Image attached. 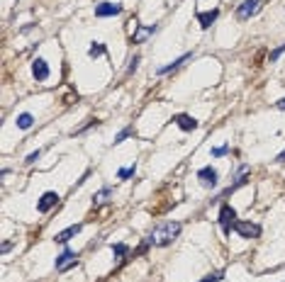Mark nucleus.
Segmentation results:
<instances>
[{
  "mask_svg": "<svg viewBox=\"0 0 285 282\" xmlns=\"http://www.w3.org/2000/svg\"><path fill=\"white\" fill-rule=\"evenodd\" d=\"M259 5H261V0H244L239 7H236V20H241V22H246L256 10H259Z\"/></svg>",
  "mask_w": 285,
  "mask_h": 282,
  "instance_id": "obj_7",
  "label": "nucleus"
},
{
  "mask_svg": "<svg viewBox=\"0 0 285 282\" xmlns=\"http://www.w3.org/2000/svg\"><path fill=\"white\" fill-rule=\"evenodd\" d=\"M56 205H59V195H56V192H44V195L39 197V202H37V212L47 214L49 210H54Z\"/></svg>",
  "mask_w": 285,
  "mask_h": 282,
  "instance_id": "obj_9",
  "label": "nucleus"
},
{
  "mask_svg": "<svg viewBox=\"0 0 285 282\" xmlns=\"http://www.w3.org/2000/svg\"><path fill=\"white\" fill-rule=\"evenodd\" d=\"M105 54H107V47L103 42H93L90 49H88V56L90 59H98V56H105Z\"/></svg>",
  "mask_w": 285,
  "mask_h": 282,
  "instance_id": "obj_17",
  "label": "nucleus"
},
{
  "mask_svg": "<svg viewBox=\"0 0 285 282\" xmlns=\"http://www.w3.org/2000/svg\"><path fill=\"white\" fill-rule=\"evenodd\" d=\"M122 12V5L120 2H98L95 5V17H115V15H120Z\"/></svg>",
  "mask_w": 285,
  "mask_h": 282,
  "instance_id": "obj_6",
  "label": "nucleus"
},
{
  "mask_svg": "<svg viewBox=\"0 0 285 282\" xmlns=\"http://www.w3.org/2000/svg\"><path fill=\"white\" fill-rule=\"evenodd\" d=\"M137 66H139V56H137V54H134V59H132V61H130V69H127V75H132V73H134V70H137Z\"/></svg>",
  "mask_w": 285,
  "mask_h": 282,
  "instance_id": "obj_27",
  "label": "nucleus"
},
{
  "mask_svg": "<svg viewBox=\"0 0 285 282\" xmlns=\"http://www.w3.org/2000/svg\"><path fill=\"white\" fill-rule=\"evenodd\" d=\"M110 197H112V188L107 185V188H103L100 192H95V195H93V205H95V207H98V205H105Z\"/></svg>",
  "mask_w": 285,
  "mask_h": 282,
  "instance_id": "obj_16",
  "label": "nucleus"
},
{
  "mask_svg": "<svg viewBox=\"0 0 285 282\" xmlns=\"http://www.w3.org/2000/svg\"><path fill=\"white\" fill-rule=\"evenodd\" d=\"M90 127H98V122H95V119H88V122H85L80 129H76L73 134H83V132H85V129H90Z\"/></svg>",
  "mask_w": 285,
  "mask_h": 282,
  "instance_id": "obj_24",
  "label": "nucleus"
},
{
  "mask_svg": "<svg viewBox=\"0 0 285 282\" xmlns=\"http://www.w3.org/2000/svg\"><path fill=\"white\" fill-rule=\"evenodd\" d=\"M224 153H229V146H217V148H212L214 158H219V156H224Z\"/></svg>",
  "mask_w": 285,
  "mask_h": 282,
  "instance_id": "obj_26",
  "label": "nucleus"
},
{
  "mask_svg": "<svg viewBox=\"0 0 285 282\" xmlns=\"http://www.w3.org/2000/svg\"><path fill=\"white\" fill-rule=\"evenodd\" d=\"M283 54H285V44H281V47H278L276 51H271V64H276V61H278V59H281Z\"/></svg>",
  "mask_w": 285,
  "mask_h": 282,
  "instance_id": "obj_23",
  "label": "nucleus"
},
{
  "mask_svg": "<svg viewBox=\"0 0 285 282\" xmlns=\"http://www.w3.org/2000/svg\"><path fill=\"white\" fill-rule=\"evenodd\" d=\"M78 263V253L71 251V248H64L59 256H56V260H54V268L56 270H66V268H71Z\"/></svg>",
  "mask_w": 285,
  "mask_h": 282,
  "instance_id": "obj_5",
  "label": "nucleus"
},
{
  "mask_svg": "<svg viewBox=\"0 0 285 282\" xmlns=\"http://www.w3.org/2000/svg\"><path fill=\"white\" fill-rule=\"evenodd\" d=\"M15 124H17V129H29V127L34 124V117H32L29 112H22V115L15 119Z\"/></svg>",
  "mask_w": 285,
  "mask_h": 282,
  "instance_id": "obj_18",
  "label": "nucleus"
},
{
  "mask_svg": "<svg viewBox=\"0 0 285 282\" xmlns=\"http://www.w3.org/2000/svg\"><path fill=\"white\" fill-rule=\"evenodd\" d=\"M234 224H236V212H234V207L232 205H222L219 207V226H222V234L229 236L232 229H234Z\"/></svg>",
  "mask_w": 285,
  "mask_h": 282,
  "instance_id": "obj_2",
  "label": "nucleus"
},
{
  "mask_svg": "<svg viewBox=\"0 0 285 282\" xmlns=\"http://www.w3.org/2000/svg\"><path fill=\"white\" fill-rule=\"evenodd\" d=\"M112 253H115V258H122V256L130 253V246L127 243H112Z\"/></svg>",
  "mask_w": 285,
  "mask_h": 282,
  "instance_id": "obj_19",
  "label": "nucleus"
},
{
  "mask_svg": "<svg viewBox=\"0 0 285 282\" xmlns=\"http://www.w3.org/2000/svg\"><path fill=\"white\" fill-rule=\"evenodd\" d=\"M276 107H278V110H285V97H283V100H278V102H276Z\"/></svg>",
  "mask_w": 285,
  "mask_h": 282,
  "instance_id": "obj_30",
  "label": "nucleus"
},
{
  "mask_svg": "<svg viewBox=\"0 0 285 282\" xmlns=\"http://www.w3.org/2000/svg\"><path fill=\"white\" fill-rule=\"evenodd\" d=\"M222 278H224V273H219V270H217V273H210V275H205V278H203L200 282H219Z\"/></svg>",
  "mask_w": 285,
  "mask_h": 282,
  "instance_id": "obj_22",
  "label": "nucleus"
},
{
  "mask_svg": "<svg viewBox=\"0 0 285 282\" xmlns=\"http://www.w3.org/2000/svg\"><path fill=\"white\" fill-rule=\"evenodd\" d=\"M190 59H193V51H188V54H183V56H178L176 61H171L168 66H163V69H158V70H156V73H158V75H166V73H171V70L181 69V66H183L185 61H190Z\"/></svg>",
  "mask_w": 285,
  "mask_h": 282,
  "instance_id": "obj_13",
  "label": "nucleus"
},
{
  "mask_svg": "<svg viewBox=\"0 0 285 282\" xmlns=\"http://www.w3.org/2000/svg\"><path fill=\"white\" fill-rule=\"evenodd\" d=\"M173 122H176L178 129H183V132H195V129H198V119H193L190 115H176Z\"/></svg>",
  "mask_w": 285,
  "mask_h": 282,
  "instance_id": "obj_10",
  "label": "nucleus"
},
{
  "mask_svg": "<svg viewBox=\"0 0 285 282\" xmlns=\"http://www.w3.org/2000/svg\"><path fill=\"white\" fill-rule=\"evenodd\" d=\"M198 180H200V185H203V188L212 190V188H217V183H219V173L214 170L212 165H205V168H200V170H198Z\"/></svg>",
  "mask_w": 285,
  "mask_h": 282,
  "instance_id": "obj_3",
  "label": "nucleus"
},
{
  "mask_svg": "<svg viewBox=\"0 0 285 282\" xmlns=\"http://www.w3.org/2000/svg\"><path fill=\"white\" fill-rule=\"evenodd\" d=\"M39 156H42V151L37 148L34 153H29V156H27V161H25V163H27V165H32V163H37V161H39Z\"/></svg>",
  "mask_w": 285,
  "mask_h": 282,
  "instance_id": "obj_25",
  "label": "nucleus"
},
{
  "mask_svg": "<svg viewBox=\"0 0 285 282\" xmlns=\"http://www.w3.org/2000/svg\"><path fill=\"white\" fill-rule=\"evenodd\" d=\"M158 32V24H149V27H139L134 34H132V44H142V42H146L151 34H156Z\"/></svg>",
  "mask_w": 285,
  "mask_h": 282,
  "instance_id": "obj_12",
  "label": "nucleus"
},
{
  "mask_svg": "<svg viewBox=\"0 0 285 282\" xmlns=\"http://www.w3.org/2000/svg\"><path fill=\"white\" fill-rule=\"evenodd\" d=\"M234 231H236L241 238H259V236H261V226L254 224V221H236V224H234Z\"/></svg>",
  "mask_w": 285,
  "mask_h": 282,
  "instance_id": "obj_4",
  "label": "nucleus"
},
{
  "mask_svg": "<svg viewBox=\"0 0 285 282\" xmlns=\"http://www.w3.org/2000/svg\"><path fill=\"white\" fill-rule=\"evenodd\" d=\"M32 75H34V80H37V83H44V80L52 75L49 64H47L44 59H34V61H32Z\"/></svg>",
  "mask_w": 285,
  "mask_h": 282,
  "instance_id": "obj_8",
  "label": "nucleus"
},
{
  "mask_svg": "<svg viewBox=\"0 0 285 282\" xmlns=\"http://www.w3.org/2000/svg\"><path fill=\"white\" fill-rule=\"evenodd\" d=\"M10 248H12V243H10V241H5V243H2V253H7Z\"/></svg>",
  "mask_w": 285,
  "mask_h": 282,
  "instance_id": "obj_28",
  "label": "nucleus"
},
{
  "mask_svg": "<svg viewBox=\"0 0 285 282\" xmlns=\"http://www.w3.org/2000/svg\"><path fill=\"white\" fill-rule=\"evenodd\" d=\"M132 134H134V129H132V127H125V129H122V132L115 137V143H122L127 137H132Z\"/></svg>",
  "mask_w": 285,
  "mask_h": 282,
  "instance_id": "obj_20",
  "label": "nucleus"
},
{
  "mask_svg": "<svg viewBox=\"0 0 285 282\" xmlns=\"http://www.w3.org/2000/svg\"><path fill=\"white\" fill-rule=\"evenodd\" d=\"M181 221H166V224H161V226H156L151 234H149V238H146V243L149 246H156V248H163V246H171L176 238H178V234H181Z\"/></svg>",
  "mask_w": 285,
  "mask_h": 282,
  "instance_id": "obj_1",
  "label": "nucleus"
},
{
  "mask_svg": "<svg viewBox=\"0 0 285 282\" xmlns=\"http://www.w3.org/2000/svg\"><path fill=\"white\" fill-rule=\"evenodd\" d=\"M276 163H285V151H283V153H278V158H276Z\"/></svg>",
  "mask_w": 285,
  "mask_h": 282,
  "instance_id": "obj_29",
  "label": "nucleus"
},
{
  "mask_svg": "<svg viewBox=\"0 0 285 282\" xmlns=\"http://www.w3.org/2000/svg\"><path fill=\"white\" fill-rule=\"evenodd\" d=\"M246 183H249V175H246V173H241V175H239V178H236V180H234V183H232L224 192H222V197H229L232 192H236V190H239V188H244Z\"/></svg>",
  "mask_w": 285,
  "mask_h": 282,
  "instance_id": "obj_15",
  "label": "nucleus"
},
{
  "mask_svg": "<svg viewBox=\"0 0 285 282\" xmlns=\"http://www.w3.org/2000/svg\"><path fill=\"white\" fill-rule=\"evenodd\" d=\"M80 229H83V224H73V226H69V229L59 231V234L54 236V241H56V243H69L73 236H78V234H80Z\"/></svg>",
  "mask_w": 285,
  "mask_h": 282,
  "instance_id": "obj_11",
  "label": "nucleus"
},
{
  "mask_svg": "<svg viewBox=\"0 0 285 282\" xmlns=\"http://www.w3.org/2000/svg\"><path fill=\"white\" fill-rule=\"evenodd\" d=\"M217 17H219V10H217V7H214V10H207V12H198V22H200L203 29H207Z\"/></svg>",
  "mask_w": 285,
  "mask_h": 282,
  "instance_id": "obj_14",
  "label": "nucleus"
},
{
  "mask_svg": "<svg viewBox=\"0 0 285 282\" xmlns=\"http://www.w3.org/2000/svg\"><path fill=\"white\" fill-rule=\"evenodd\" d=\"M134 170H137V165H130V168H122V170L117 173V178H120V180H127V178H132V175H134Z\"/></svg>",
  "mask_w": 285,
  "mask_h": 282,
  "instance_id": "obj_21",
  "label": "nucleus"
}]
</instances>
